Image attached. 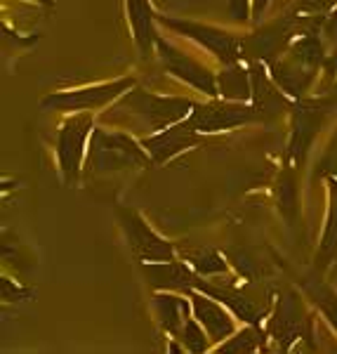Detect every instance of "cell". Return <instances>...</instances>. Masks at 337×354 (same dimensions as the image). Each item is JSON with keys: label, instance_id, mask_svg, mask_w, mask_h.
Listing matches in <instances>:
<instances>
[{"label": "cell", "instance_id": "22", "mask_svg": "<svg viewBox=\"0 0 337 354\" xmlns=\"http://www.w3.org/2000/svg\"><path fill=\"white\" fill-rule=\"evenodd\" d=\"M311 298L318 305V310L323 312V317L330 322V326L337 330V293L335 290L316 283V286H311Z\"/></svg>", "mask_w": 337, "mask_h": 354}, {"label": "cell", "instance_id": "6", "mask_svg": "<svg viewBox=\"0 0 337 354\" xmlns=\"http://www.w3.org/2000/svg\"><path fill=\"white\" fill-rule=\"evenodd\" d=\"M133 85H135V78L128 76V78H118V81L88 85V88L52 93L45 97L41 104L45 109H52V111H90V109H99V106L111 104L113 100H118V97H123L128 93Z\"/></svg>", "mask_w": 337, "mask_h": 354}, {"label": "cell", "instance_id": "14", "mask_svg": "<svg viewBox=\"0 0 337 354\" xmlns=\"http://www.w3.org/2000/svg\"><path fill=\"white\" fill-rule=\"evenodd\" d=\"M144 274L153 288L161 290H191L198 283V274L177 260L165 262H144Z\"/></svg>", "mask_w": 337, "mask_h": 354}, {"label": "cell", "instance_id": "27", "mask_svg": "<svg viewBox=\"0 0 337 354\" xmlns=\"http://www.w3.org/2000/svg\"><path fill=\"white\" fill-rule=\"evenodd\" d=\"M3 298L5 300H26V298H31V293H28V290L17 288L12 281L3 279Z\"/></svg>", "mask_w": 337, "mask_h": 354}, {"label": "cell", "instance_id": "10", "mask_svg": "<svg viewBox=\"0 0 337 354\" xmlns=\"http://www.w3.org/2000/svg\"><path fill=\"white\" fill-rule=\"evenodd\" d=\"M328 111V102L311 100V102H297L293 106V137H290V161L300 163L309 151L314 137L321 130Z\"/></svg>", "mask_w": 337, "mask_h": 354}, {"label": "cell", "instance_id": "8", "mask_svg": "<svg viewBox=\"0 0 337 354\" xmlns=\"http://www.w3.org/2000/svg\"><path fill=\"white\" fill-rule=\"evenodd\" d=\"M118 220H121L125 239H128L137 260H142V262L175 260L173 243L165 241L163 236H158L139 213H135V210H130V208H123V210H118Z\"/></svg>", "mask_w": 337, "mask_h": 354}, {"label": "cell", "instance_id": "31", "mask_svg": "<svg viewBox=\"0 0 337 354\" xmlns=\"http://www.w3.org/2000/svg\"><path fill=\"white\" fill-rule=\"evenodd\" d=\"M36 3H41V5H55V0H36Z\"/></svg>", "mask_w": 337, "mask_h": 354}, {"label": "cell", "instance_id": "2", "mask_svg": "<svg viewBox=\"0 0 337 354\" xmlns=\"http://www.w3.org/2000/svg\"><path fill=\"white\" fill-rule=\"evenodd\" d=\"M151 156L142 142H137L128 133H113V130H93L85 156V173L108 175L121 170H135L151 165Z\"/></svg>", "mask_w": 337, "mask_h": 354}, {"label": "cell", "instance_id": "29", "mask_svg": "<svg viewBox=\"0 0 337 354\" xmlns=\"http://www.w3.org/2000/svg\"><path fill=\"white\" fill-rule=\"evenodd\" d=\"M323 33L328 38H333V41H337V8H333V15L323 21Z\"/></svg>", "mask_w": 337, "mask_h": 354}, {"label": "cell", "instance_id": "21", "mask_svg": "<svg viewBox=\"0 0 337 354\" xmlns=\"http://www.w3.org/2000/svg\"><path fill=\"white\" fill-rule=\"evenodd\" d=\"M262 340L264 338H262L260 328H257V324H255V326H248V328L238 330V333L229 335L227 342L217 345V350L220 352H255V350H260Z\"/></svg>", "mask_w": 337, "mask_h": 354}, {"label": "cell", "instance_id": "30", "mask_svg": "<svg viewBox=\"0 0 337 354\" xmlns=\"http://www.w3.org/2000/svg\"><path fill=\"white\" fill-rule=\"evenodd\" d=\"M271 5V0H253V15L260 17L267 8Z\"/></svg>", "mask_w": 337, "mask_h": 354}, {"label": "cell", "instance_id": "19", "mask_svg": "<svg viewBox=\"0 0 337 354\" xmlns=\"http://www.w3.org/2000/svg\"><path fill=\"white\" fill-rule=\"evenodd\" d=\"M330 185V201H328V222H325L321 250H318V262L328 265L337 255V177H328Z\"/></svg>", "mask_w": 337, "mask_h": 354}, {"label": "cell", "instance_id": "12", "mask_svg": "<svg viewBox=\"0 0 337 354\" xmlns=\"http://www.w3.org/2000/svg\"><path fill=\"white\" fill-rule=\"evenodd\" d=\"M269 333L271 338H276L283 347L293 345L297 338L307 333V314L302 302L295 295H281V300L276 302L269 319Z\"/></svg>", "mask_w": 337, "mask_h": 354}, {"label": "cell", "instance_id": "20", "mask_svg": "<svg viewBox=\"0 0 337 354\" xmlns=\"http://www.w3.org/2000/svg\"><path fill=\"white\" fill-rule=\"evenodd\" d=\"M184 260L191 262V267L198 274H205V277H213V274H224L229 270V265L224 262L220 253L215 248H205L201 245L198 250H184Z\"/></svg>", "mask_w": 337, "mask_h": 354}, {"label": "cell", "instance_id": "26", "mask_svg": "<svg viewBox=\"0 0 337 354\" xmlns=\"http://www.w3.org/2000/svg\"><path fill=\"white\" fill-rule=\"evenodd\" d=\"M321 173L323 175H333L337 177V133L333 137V142H330L328 151H325V161L321 163Z\"/></svg>", "mask_w": 337, "mask_h": 354}, {"label": "cell", "instance_id": "15", "mask_svg": "<svg viewBox=\"0 0 337 354\" xmlns=\"http://www.w3.org/2000/svg\"><path fill=\"white\" fill-rule=\"evenodd\" d=\"M267 66H269V73L278 88H281L285 95H293V97L305 95L307 90H309L314 76H316L314 68L300 64V62H295L293 57H288L285 53Z\"/></svg>", "mask_w": 337, "mask_h": 354}, {"label": "cell", "instance_id": "7", "mask_svg": "<svg viewBox=\"0 0 337 354\" xmlns=\"http://www.w3.org/2000/svg\"><path fill=\"white\" fill-rule=\"evenodd\" d=\"M297 15L278 17L276 21H269L267 26L257 28L255 33L243 38V57L250 62H262V64H271L278 59L285 50L290 48L297 28Z\"/></svg>", "mask_w": 337, "mask_h": 354}, {"label": "cell", "instance_id": "18", "mask_svg": "<svg viewBox=\"0 0 337 354\" xmlns=\"http://www.w3.org/2000/svg\"><path fill=\"white\" fill-rule=\"evenodd\" d=\"M153 307H156L158 322L161 326L168 330L175 338H182V330H184V324L189 319V305H186L184 298H177L173 293H156L153 295Z\"/></svg>", "mask_w": 337, "mask_h": 354}, {"label": "cell", "instance_id": "16", "mask_svg": "<svg viewBox=\"0 0 337 354\" xmlns=\"http://www.w3.org/2000/svg\"><path fill=\"white\" fill-rule=\"evenodd\" d=\"M196 288L203 290V293H208L210 298L220 300L222 305L229 307L238 319H243V322H248V324H260L262 319L267 317V305H260L257 300L248 298V295L238 293V290H233V288L213 286V283L203 281V279H198Z\"/></svg>", "mask_w": 337, "mask_h": 354}, {"label": "cell", "instance_id": "11", "mask_svg": "<svg viewBox=\"0 0 337 354\" xmlns=\"http://www.w3.org/2000/svg\"><path fill=\"white\" fill-rule=\"evenodd\" d=\"M201 135L203 133H198V130L184 118V121L170 125V128L161 130V133L144 137L142 145H144V149L148 151L153 163H165L173 156H177V153L201 145Z\"/></svg>", "mask_w": 337, "mask_h": 354}, {"label": "cell", "instance_id": "1", "mask_svg": "<svg viewBox=\"0 0 337 354\" xmlns=\"http://www.w3.org/2000/svg\"><path fill=\"white\" fill-rule=\"evenodd\" d=\"M196 102L186 97L153 95L146 90H128L118 104H113L106 113H102V123L121 125L135 133H161L170 125L184 121L193 111Z\"/></svg>", "mask_w": 337, "mask_h": 354}, {"label": "cell", "instance_id": "13", "mask_svg": "<svg viewBox=\"0 0 337 354\" xmlns=\"http://www.w3.org/2000/svg\"><path fill=\"white\" fill-rule=\"evenodd\" d=\"M189 300H191L193 317L201 322V326L208 330V335L215 342H222L236 333L231 314L222 307L220 300L215 302V298H210L208 293H203V290H198V288L189 290Z\"/></svg>", "mask_w": 337, "mask_h": 354}, {"label": "cell", "instance_id": "9", "mask_svg": "<svg viewBox=\"0 0 337 354\" xmlns=\"http://www.w3.org/2000/svg\"><path fill=\"white\" fill-rule=\"evenodd\" d=\"M156 50H158V55H161L163 66L168 73H173L180 81L189 83L191 88L201 90V93H205L208 97L220 95L217 76L205 64H201V62L193 59L191 55H186L184 50H180L177 45L168 43L165 38H158V36H156Z\"/></svg>", "mask_w": 337, "mask_h": 354}, {"label": "cell", "instance_id": "28", "mask_svg": "<svg viewBox=\"0 0 337 354\" xmlns=\"http://www.w3.org/2000/svg\"><path fill=\"white\" fill-rule=\"evenodd\" d=\"M231 12L238 19H248V12H253V0H231Z\"/></svg>", "mask_w": 337, "mask_h": 354}, {"label": "cell", "instance_id": "25", "mask_svg": "<svg viewBox=\"0 0 337 354\" xmlns=\"http://www.w3.org/2000/svg\"><path fill=\"white\" fill-rule=\"evenodd\" d=\"M278 203H281V210H288L290 205H297L295 198V177L290 173H285L281 180H278Z\"/></svg>", "mask_w": 337, "mask_h": 354}, {"label": "cell", "instance_id": "5", "mask_svg": "<svg viewBox=\"0 0 337 354\" xmlns=\"http://www.w3.org/2000/svg\"><path fill=\"white\" fill-rule=\"evenodd\" d=\"M163 26L173 28V31L186 36L189 41L203 45L208 53H213L222 64H236L243 57V38L233 36V33L224 31V28L198 24V21L189 19H173V17H156Z\"/></svg>", "mask_w": 337, "mask_h": 354}, {"label": "cell", "instance_id": "3", "mask_svg": "<svg viewBox=\"0 0 337 354\" xmlns=\"http://www.w3.org/2000/svg\"><path fill=\"white\" fill-rule=\"evenodd\" d=\"M93 116L78 113L68 116L57 135V163H59L64 182H76L83 173L85 156H88V137L93 135Z\"/></svg>", "mask_w": 337, "mask_h": 354}, {"label": "cell", "instance_id": "4", "mask_svg": "<svg viewBox=\"0 0 337 354\" xmlns=\"http://www.w3.org/2000/svg\"><path fill=\"white\" fill-rule=\"evenodd\" d=\"M262 111L255 104L236 100H213L208 104H196L193 111L186 116L198 133H222V130L248 125L253 121H262Z\"/></svg>", "mask_w": 337, "mask_h": 354}, {"label": "cell", "instance_id": "24", "mask_svg": "<svg viewBox=\"0 0 337 354\" xmlns=\"http://www.w3.org/2000/svg\"><path fill=\"white\" fill-rule=\"evenodd\" d=\"M290 8H293V15L321 17L337 8V0H290Z\"/></svg>", "mask_w": 337, "mask_h": 354}, {"label": "cell", "instance_id": "17", "mask_svg": "<svg viewBox=\"0 0 337 354\" xmlns=\"http://www.w3.org/2000/svg\"><path fill=\"white\" fill-rule=\"evenodd\" d=\"M217 88L224 100L248 102L253 100V73L241 62L224 64V68L217 73Z\"/></svg>", "mask_w": 337, "mask_h": 354}, {"label": "cell", "instance_id": "23", "mask_svg": "<svg viewBox=\"0 0 337 354\" xmlns=\"http://www.w3.org/2000/svg\"><path fill=\"white\" fill-rule=\"evenodd\" d=\"M198 324L201 322H196V319H186L184 330H182V342H184L189 352H205L208 350V338H205V333L201 330Z\"/></svg>", "mask_w": 337, "mask_h": 354}]
</instances>
